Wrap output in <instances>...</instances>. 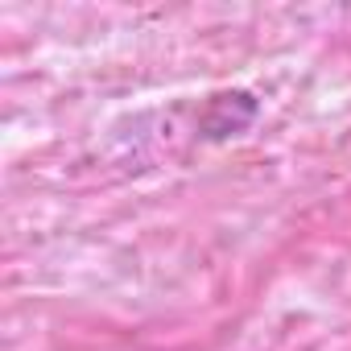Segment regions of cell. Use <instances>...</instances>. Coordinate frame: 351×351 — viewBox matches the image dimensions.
Returning a JSON list of instances; mask_svg holds the SVG:
<instances>
[{"instance_id": "6da1fadb", "label": "cell", "mask_w": 351, "mask_h": 351, "mask_svg": "<svg viewBox=\"0 0 351 351\" xmlns=\"http://www.w3.org/2000/svg\"><path fill=\"white\" fill-rule=\"evenodd\" d=\"M244 95H248V91H232V95H215V99H211V112H207V132H211V136H236L240 128L252 124V120L232 116V108H240Z\"/></svg>"}]
</instances>
